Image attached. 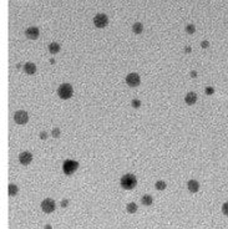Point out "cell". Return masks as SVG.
Masks as SVG:
<instances>
[{
	"label": "cell",
	"mask_w": 228,
	"mask_h": 229,
	"mask_svg": "<svg viewBox=\"0 0 228 229\" xmlns=\"http://www.w3.org/2000/svg\"><path fill=\"white\" fill-rule=\"evenodd\" d=\"M121 187L123 189H127V190H130V189H133L136 187V184H137V178H136L135 175H131V173H127V175H123L121 177Z\"/></svg>",
	"instance_id": "1"
},
{
	"label": "cell",
	"mask_w": 228,
	"mask_h": 229,
	"mask_svg": "<svg viewBox=\"0 0 228 229\" xmlns=\"http://www.w3.org/2000/svg\"><path fill=\"white\" fill-rule=\"evenodd\" d=\"M58 95L62 100H69L72 95H74V88L70 84H62L58 88Z\"/></svg>",
	"instance_id": "2"
},
{
	"label": "cell",
	"mask_w": 228,
	"mask_h": 229,
	"mask_svg": "<svg viewBox=\"0 0 228 229\" xmlns=\"http://www.w3.org/2000/svg\"><path fill=\"white\" fill-rule=\"evenodd\" d=\"M79 168V163L74 159H66L62 164V171L66 176H71Z\"/></svg>",
	"instance_id": "3"
},
{
	"label": "cell",
	"mask_w": 228,
	"mask_h": 229,
	"mask_svg": "<svg viewBox=\"0 0 228 229\" xmlns=\"http://www.w3.org/2000/svg\"><path fill=\"white\" fill-rule=\"evenodd\" d=\"M14 121L17 123V125H26L29 121V115L26 111H23V110H20V111H16L14 113Z\"/></svg>",
	"instance_id": "4"
},
{
	"label": "cell",
	"mask_w": 228,
	"mask_h": 229,
	"mask_svg": "<svg viewBox=\"0 0 228 229\" xmlns=\"http://www.w3.org/2000/svg\"><path fill=\"white\" fill-rule=\"evenodd\" d=\"M126 84L130 87H137L141 84V77L139 74L136 72H132V74H129L126 76Z\"/></svg>",
	"instance_id": "5"
},
{
	"label": "cell",
	"mask_w": 228,
	"mask_h": 229,
	"mask_svg": "<svg viewBox=\"0 0 228 229\" xmlns=\"http://www.w3.org/2000/svg\"><path fill=\"white\" fill-rule=\"evenodd\" d=\"M107 24H108V17L105 14H97L94 17V25L98 27V29H102V27L107 26Z\"/></svg>",
	"instance_id": "6"
},
{
	"label": "cell",
	"mask_w": 228,
	"mask_h": 229,
	"mask_svg": "<svg viewBox=\"0 0 228 229\" xmlns=\"http://www.w3.org/2000/svg\"><path fill=\"white\" fill-rule=\"evenodd\" d=\"M55 208H56L55 202H54L52 199H50V198L44 199L41 202V209L44 210L45 213H52L54 210H55Z\"/></svg>",
	"instance_id": "7"
},
{
	"label": "cell",
	"mask_w": 228,
	"mask_h": 229,
	"mask_svg": "<svg viewBox=\"0 0 228 229\" xmlns=\"http://www.w3.org/2000/svg\"><path fill=\"white\" fill-rule=\"evenodd\" d=\"M25 35H26V38L30 39V40H36L39 38L40 31H39V29L36 26H30V27H28V29L25 30Z\"/></svg>",
	"instance_id": "8"
},
{
	"label": "cell",
	"mask_w": 228,
	"mask_h": 229,
	"mask_svg": "<svg viewBox=\"0 0 228 229\" xmlns=\"http://www.w3.org/2000/svg\"><path fill=\"white\" fill-rule=\"evenodd\" d=\"M19 161L21 164H24V166H28V164H30L33 161V154L30 152H21L19 154Z\"/></svg>",
	"instance_id": "9"
},
{
	"label": "cell",
	"mask_w": 228,
	"mask_h": 229,
	"mask_svg": "<svg viewBox=\"0 0 228 229\" xmlns=\"http://www.w3.org/2000/svg\"><path fill=\"white\" fill-rule=\"evenodd\" d=\"M187 186H188V190L191 192V193H197L198 189H199V183L197 181H195V179L188 181Z\"/></svg>",
	"instance_id": "10"
},
{
	"label": "cell",
	"mask_w": 228,
	"mask_h": 229,
	"mask_svg": "<svg viewBox=\"0 0 228 229\" xmlns=\"http://www.w3.org/2000/svg\"><path fill=\"white\" fill-rule=\"evenodd\" d=\"M24 71L26 72L28 75H34L36 72V65L34 62H26L24 65Z\"/></svg>",
	"instance_id": "11"
},
{
	"label": "cell",
	"mask_w": 228,
	"mask_h": 229,
	"mask_svg": "<svg viewBox=\"0 0 228 229\" xmlns=\"http://www.w3.org/2000/svg\"><path fill=\"white\" fill-rule=\"evenodd\" d=\"M185 101H186V104L189 105V106L195 105V104L197 102V95H196L195 92H188V94L186 95V97H185Z\"/></svg>",
	"instance_id": "12"
},
{
	"label": "cell",
	"mask_w": 228,
	"mask_h": 229,
	"mask_svg": "<svg viewBox=\"0 0 228 229\" xmlns=\"http://www.w3.org/2000/svg\"><path fill=\"white\" fill-rule=\"evenodd\" d=\"M60 45L58 44V42H51L50 45H49V51H50V54H58L59 51H60Z\"/></svg>",
	"instance_id": "13"
},
{
	"label": "cell",
	"mask_w": 228,
	"mask_h": 229,
	"mask_svg": "<svg viewBox=\"0 0 228 229\" xmlns=\"http://www.w3.org/2000/svg\"><path fill=\"white\" fill-rule=\"evenodd\" d=\"M132 31L135 32V34H141L142 31H143V25L141 24V23H135L133 25H132Z\"/></svg>",
	"instance_id": "14"
},
{
	"label": "cell",
	"mask_w": 228,
	"mask_h": 229,
	"mask_svg": "<svg viewBox=\"0 0 228 229\" xmlns=\"http://www.w3.org/2000/svg\"><path fill=\"white\" fill-rule=\"evenodd\" d=\"M141 202H142L143 206H151L152 202H153V199H152V197L150 194H146V196H143L141 198Z\"/></svg>",
	"instance_id": "15"
},
{
	"label": "cell",
	"mask_w": 228,
	"mask_h": 229,
	"mask_svg": "<svg viewBox=\"0 0 228 229\" xmlns=\"http://www.w3.org/2000/svg\"><path fill=\"white\" fill-rule=\"evenodd\" d=\"M8 190H9V196H16L17 194V186L16 184H13V183H10V184H9V188H8Z\"/></svg>",
	"instance_id": "16"
},
{
	"label": "cell",
	"mask_w": 228,
	"mask_h": 229,
	"mask_svg": "<svg viewBox=\"0 0 228 229\" xmlns=\"http://www.w3.org/2000/svg\"><path fill=\"white\" fill-rule=\"evenodd\" d=\"M126 210L129 213H132V214L136 213V212H137V204H136V203H129V204L126 206Z\"/></svg>",
	"instance_id": "17"
},
{
	"label": "cell",
	"mask_w": 228,
	"mask_h": 229,
	"mask_svg": "<svg viewBox=\"0 0 228 229\" xmlns=\"http://www.w3.org/2000/svg\"><path fill=\"white\" fill-rule=\"evenodd\" d=\"M155 187H156L157 190H163V189L166 188V183L163 182V181H157L156 184H155Z\"/></svg>",
	"instance_id": "18"
},
{
	"label": "cell",
	"mask_w": 228,
	"mask_h": 229,
	"mask_svg": "<svg viewBox=\"0 0 228 229\" xmlns=\"http://www.w3.org/2000/svg\"><path fill=\"white\" fill-rule=\"evenodd\" d=\"M195 31H196V26H195L193 24L186 25V32H187V34H195Z\"/></svg>",
	"instance_id": "19"
},
{
	"label": "cell",
	"mask_w": 228,
	"mask_h": 229,
	"mask_svg": "<svg viewBox=\"0 0 228 229\" xmlns=\"http://www.w3.org/2000/svg\"><path fill=\"white\" fill-rule=\"evenodd\" d=\"M131 105H132V107H135V108H140V106H141V101H140V100H137V98H135V100H132Z\"/></svg>",
	"instance_id": "20"
},
{
	"label": "cell",
	"mask_w": 228,
	"mask_h": 229,
	"mask_svg": "<svg viewBox=\"0 0 228 229\" xmlns=\"http://www.w3.org/2000/svg\"><path fill=\"white\" fill-rule=\"evenodd\" d=\"M52 136L55 137V138H59L60 137V128H58V127L52 128Z\"/></svg>",
	"instance_id": "21"
},
{
	"label": "cell",
	"mask_w": 228,
	"mask_h": 229,
	"mask_svg": "<svg viewBox=\"0 0 228 229\" xmlns=\"http://www.w3.org/2000/svg\"><path fill=\"white\" fill-rule=\"evenodd\" d=\"M205 91H206V95H208V96H211V95H213V94H214V88H213V87H211V86H207Z\"/></svg>",
	"instance_id": "22"
},
{
	"label": "cell",
	"mask_w": 228,
	"mask_h": 229,
	"mask_svg": "<svg viewBox=\"0 0 228 229\" xmlns=\"http://www.w3.org/2000/svg\"><path fill=\"white\" fill-rule=\"evenodd\" d=\"M222 212H223L224 215L228 217V202H226V203L222 206Z\"/></svg>",
	"instance_id": "23"
},
{
	"label": "cell",
	"mask_w": 228,
	"mask_h": 229,
	"mask_svg": "<svg viewBox=\"0 0 228 229\" xmlns=\"http://www.w3.org/2000/svg\"><path fill=\"white\" fill-rule=\"evenodd\" d=\"M201 46H202V49H207V48L209 46V42H208L207 40H205V41L201 42Z\"/></svg>",
	"instance_id": "24"
},
{
	"label": "cell",
	"mask_w": 228,
	"mask_h": 229,
	"mask_svg": "<svg viewBox=\"0 0 228 229\" xmlns=\"http://www.w3.org/2000/svg\"><path fill=\"white\" fill-rule=\"evenodd\" d=\"M46 137H48V133L45 132V131L40 133V138H41V140H46Z\"/></svg>",
	"instance_id": "25"
},
{
	"label": "cell",
	"mask_w": 228,
	"mask_h": 229,
	"mask_svg": "<svg viewBox=\"0 0 228 229\" xmlns=\"http://www.w3.org/2000/svg\"><path fill=\"white\" fill-rule=\"evenodd\" d=\"M67 203H69L67 200H62V202H61V207H66V206H67Z\"/></svg>",
	"instance_id": "26"
},
{
	"label": "cell",
	"mask_w": 228,
	"mask_h": 229,
	"mask_svg": "<svg viewBox=\"0 0 228 229\" xmlns=\"http://www.w3.org/2000/svg\"><path fill=\"white\" fill-rule=\"evenodd\" d=\"M191 77H197V72H196V71L191 72Z\"/></svg>",
	"instance_id": "27"
},
{
	"label": "cell",
	"mask_w": 228,
	"mask_h": 229,
	"mask_svg": "<svg viewBox=\"0 0 228 229\" xmlns=\"http://www.w3.org/2000/svg\"><path fill=\"white\" fill-rule=\"evenodd\" d=\"M185 51H186V52H191V48H188V46H187V48L185 49Z\"/></svg>",
	"instance_id": "28"
},
{
	"label": "cell",
	"mask_w": 228,
	"mask_h": 229,
	"mask_svg": "<svg viewBox=\"0 0 228 229\" xmlns=\"http://www.w3.org/2000/svg\"><path fill=\"white\" fill-rule=\"evenodd\" d=\"M49 61H50V63H55V60H54V59H50Z\"/></svg>",
	"instance_id": "29"
},
{
	"label": "cell",
	"mask_w": 228,
	"mask_h": 229,
	"mask_svg": "<svg viewBox=\"0 0 228 229\" xmlns=\"http://www.w3.org/2000/svg\"><path fill=\"white\" fill-rule=\"evenodd\" d=\"M45 229H51V227H50V225H46V227H45Z\"/></svg>",
	"instance_id": "30"
}]
</instances>
